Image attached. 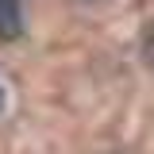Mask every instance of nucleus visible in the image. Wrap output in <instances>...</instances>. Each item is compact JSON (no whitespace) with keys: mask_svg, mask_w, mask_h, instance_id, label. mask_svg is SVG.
I'll use <instances>...</instances> for the list:
<instances>
[{"mask_svg":"<svg viewBox=\"0 0 154 154\" xmlns=\"http://www.w3.org/2000/svg\"><path fill=\"white\" fill-rule=\"evenodd\" d=\"M23 35V4L0 0V42H16Z\"/></svg>","mask_w":154,"mask_h":154,"instance_id":"f257e3e1","label":"nucleus"},{"mask_svg":"<svg viewBox=\"0 0 154 154\" xmlns=\"http://www.w3.org/2000/svg\"><path fill=\"white\" fill-rule=\"evenodd\" d=\"M146 62H150V66H154V27H150V31H146Z\"/></svg>","mask_w":154,"mask_h":154,"instance_id":"f03ea898","label":"nucleus"},{"mask_svg":"<svg viewBox=\"0 0 154 154\" xmlns=\"http://www.w3.org/2000/svg\"><path fill=\"white\" fill-rule=\"evenodd\" d=\"M0 112H4V89H0Z\"/></svg>","mask_w":154,"mask_h":154,"instance_id":"7ed1b4c3","label":"nucleus"}]
</instances>
